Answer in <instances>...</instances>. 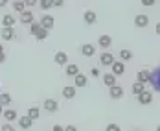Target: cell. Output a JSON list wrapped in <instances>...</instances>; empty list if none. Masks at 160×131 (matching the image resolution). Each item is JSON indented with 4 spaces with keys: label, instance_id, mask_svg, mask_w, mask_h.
Returning <instances> with one entry per match:
<instances>
[{
    "label": "cell",
    "instance_id": "1",
    "mask_svg": "<svg viewBox=\"0 0 160 131\" xmlns=\"http://www.w3.org/2000/svg\"><path fill=\"white\" fill-rule=\"evenodd\" d=\"M149 81L153 85V89H155L157 92H160V65L151 72V80H149Z\"/></svg>",
    "mask_w": 160,
    "mask_h": 131
},
{
    "label": "cell",
    "instance_id": "2",
    "mask_svg": "<svg viewBox=\"0 0 160 131\" xmlns=\"http://www.w3.org/2000/svg\"><path fill=\"white\" fill-rule=\"evenodd\" d=\"M0 37H2L4 41H13V39H15V28H13V26H4V28L0 30Z\"/></svg>",
    "mask_w": 160,
    "mask_h": 131
},
{
    "label": "cell",
    "instance_id": "3",
    "mask_svg": "<svg viewBox=\"0 0 160 131\" xmlns=\"http://www.w3.org/2000/svg\"><path fill=\"white\" fill-rule=\"evenodd\" d=\"M136 98H138V103H142V105H149V103L153 102V92L145 89V91H142Z\"/></svg>",
    "mask_w": 160,
    "mask_h": 131
},
{
    "label": "cell",
    "instance_id": "4",
    "mask_svg": "<svg viewBox=\"0 0 160 131\" xmlns=\"http://www.w3.org/2000/svg\"><path fill=\"white\" fill-rule=\"evenodd\" d=\"M116 59H114V55H112L111 52H101V55H99V63L103 66H111Z\"/></svg>",
    "mask_w": 160,
    "mask_h": 131
},
{
    "label": "cell",
    "instance_id": "5",
    "mask_svg": "<svg viewBox=\"0 0 160 131\" xmlns=\"http://www.w3.org/2000/svg\"><path fill=\"white\" fill-rule=\"evenodd\" d=\"M109 94H111V98L114 100H120V98H123V89L120 87V85H112V87H109Z\"/></svg>",
    "mask_w": 160,
    "mask_h": 131
},
{
    "label": "cell",
    "instance_id": "6",
    "mask_svg": "<svg viewBox=\"0 0 160 131\" xmlns=\"http://www.w3.org/2000/svg\"><path fill=\"white\" fill-rule=\"evenodd\" d=\"M17 122H18V128H20V129H30V128L33 126V120L28 115L26 116H18Z\"/></svg>",
    "mask_w": 160,
    "mask_h": 131
},
{
    "label": "cell",
    "instance_id": "7",
    "mask_svg": "<svg viewBox=\"0 0 160 131\" xmlns=\"http://www.w3.org/2000/svg\"><path fill=\"white\" fill-rule=\"evenodd\" d=\"M42 107H44V111H48V113H55V111L59 109V103H57L53 98H48V100H44Z\"/></svg>",
    "mask_w": 160,
    "mask_h": 131
},
{
    "label": "cell",
    "instance_id": "8",
    "mask_svg": "<svg viewBox=\"0 0 160 131\" xmlns=\"http://www.w3.org/2000/svg\"><path fill=\"white\" fill-rule=\"evenodd\" d=\"M39 22H41V26H42L44 30H52V28H53V24H55V20H53V17H52V15H42Z\"/></svg>",
    "mask_w": 160,
    "mask_h": 131
},
{
    "label": "cell",
    "instance_id": "9",
    "mask_svg": "<svg viewBox=\"0 0 160 131\" xmlns=\"http://www.w3.org/2000/svg\"><path fill=\"white\" fill-rule=\"evenodd\" d=\"M111 68H112V74H114V76H122V74L125 72V63H123V61H114L111 65Z\"/></svg>",
    "mask_w": 160,
    "mask_h": 131
},
{
    "label": "cell",
    "instance_id": "10",
    "mask_svg": "<svg viewBox=\"0 0 160 131\" xmlns=\"http://www.w3.org/2000/svg\"><path fill=\"white\" fill-rule=\"evenodd\" d=\"M87 83H88V78H87L85 74H76V76H74V87H76V89L87 87Z\"/></svg>",
    "mask_w": 160,
    "mask_h": 131
},
{
    "label": "cell",
    "instance_id": "11",
    "mask_svg": "<svg viewBox=\"0 0 160 131\" xmlns=\"http://www.w3.org/2000/svg\"><path fill=\"white\" fill-rule=\"evenodd\" d=\"M83 20L88 24V26H92V24H96V20H98V15L92 11V9H87L85 13H83Z\"/></svg>",
    "mask_w": 160,
    "mask_h": 131
},
{
    "label": "cell",
    "instance_id": "12",
    "mask_svg": "<svg viewBox=\"0 0 160 131\" xmlns=\"http://www.w3.org/2000/svg\"><path fill=\"white\" fill-rule=\"evenodd\" d=\"M81 54L85 55V57H92L94 54H96V45H81Z\"/></svg>",
    "mask_w": 160,
    "mask_h": 131
},
{
    "label": "cell",
    "instance_id": "13",
    "mask_svg": "<svg viewBox=\"0 0 160 131\" xmlns=\"http://www.w3.org/2000/svg\"><path fill=\"white\" fill-rule=\"evenodd\" d=\"M134 24H136V28H147V26H149V17L147 15H136L134 17Z\"/></svg>",
    "mask_w": 160,
    "mask_h": 131
},
{
    "label": "cell",
    "instance_id": "14",
    "mask_svg": "<svg viewBox=\"0 0 160 131\" xmlns=\"http://www.w3.org/2000/svg\"><path fill=\"white\" fill-rule=\"evenodd\" d=\"M64 74L70 76V78H74L76 74H79V66L76 65V63H70V65L66 63V65H64Z\"/></svg>",
    "mask_w": 160,
    "mask_h": 131
},
{
    "label": "cell",
    "instance_id": "15",
    "mask_svg": "<svg viewBox=\"0 0 160 131\" xmlns=\"http://www.w3.org/2000/svg\"><path fill=\"white\" fill-rule=\"evenodd\" d=\"M63 98H66V100L76 98V87H74V85H66V87H63Z\"/></svg>",
    "mask_w": 160,
    "mask_h": 131
},
{
    "label": "cell",
    "instance_id": "16",
    "mask_svg": "<svg viewBox=\"0 0 160 131\" xmlns=\"http://www.w3.org/2000/svg\"><path fill=\"white\" fill-rule=\"evenodd\" d=\"M20 22H22V24H32V22H33L32 9H24V11L20 13Z\"/></svg>",
    "mask_w": 160,
    "mask_h": 131
},
{
    "label": "cell",
    "instance_id": "17",
    "mask_svg": "<svg viewBox=\"0 0 160 131\" xmlns=\"http://www.w3.org/2000/svg\"><path fill=\"white\" fill-rule=\"evenodd\" d=\"M53 61H55L57 65H66V63H68V55H66V52H55Z\"/></svg>",
    "mask_w": 160,
    "mask_h": 131
},
{
    "label": "cell",
    "instance_id": "18",
    "mask_svg": "<svg viewBox=\"0 0 160 131\" xmlns=\"http://www.w3.org/2000/svg\"><path fill=\"white\" fill-rule=\"evenodd\" d=\"M2 116L6 118V122H13V120H17V118H18V115H17L15 109H4Z\"/></svg>",
    "mask_w": 160,
    "mask_h": 131
},
{
    "label": "cell",
    "instance_id": "19",
    "mask_svg": "<svg viewBox=\"0 0 160 131\" xmlns=\"http://www.w3.org/2000/svg\"><path fill=\"white\" fill-rule=\"evenodd\" d=\"M98 45H99L101 48H109L112 45V37L111 35H101V37L98 39Z\"/></svg>",
    "mask_w": 160,
    "mask_h": 131
},
{
    "label": "cell",
    "instance_id": "20",
    "mask_svg": "<svg viewBox=\"0 0 160 131\" xmlns=\"http://www.w3.org/2000/svg\"><path fill=\"white\" fill-rule=\"evenodd\" d=\"M149 80H151V72H149V70H140V72L136 74V81L147 83Z\"/></svg>",
    "mask_w": 160,
    "mask_h": 131
},
{
    "label": "cell",
    "instance_id": "21",
    "mask_svg": "<svg viewBox=\"0 0 160 131\" xmlns=\"http://www.w3.org/2000/svg\"><path fill=\"white\" fill-rule=\"evenodd\" d=\"M103 83L107 85V87H112V85H116V76L114 74H103Z\"/></svg>",
    "mask_w": 160,
    "mask_h": 131
},
{
    "label": "cell",
    "instance_id": "22",
    "mask_svg": "<svg viewBox=\"0 0 160 131\" xmlns=\"http://www.w3.org/2000/svg\"><path fill=\"white\" fill-rule=\"evenodd\" d=\"M2 26H15V15H4L2 17Z\"/></svg>",
    "mask_w": 160,
    "mask_h": 131
},
{
    "label": "cell",
    "instance_id": "23",
    "mask_svg": "<svg viewBox=\"0 0 160 131\" xmlns=\"http://www.w3.org/2000/svg\"><path fill=\"white\" fill-rule=\"evenodd\" d=\"M142 91H145V83H140V81L132 83V94H134V96H138Z\"/></svg>",
    "mask_w": 160,
    "mask_h": 131
},
{
    "label": "cell",
    "instance_id": "24",
    "mask_svg": "<svg viewBox=\"0 0 160 131\" xmlns=\"http://www.w3.org/2000/svg\"><path fill=\"white\" fill-rule=\"evenodd\" d=\"M0 103H2L4 107L11 105V94H8V92H2V94H0Z\"/></svg>",
    "mask_w": 160,
    "mask_h": 131
},
{
    "label": "cell",
    "instance_id": "25",
    "mask_svg": "<svg viewBox=\"0 0 160 131\" xmlns=\"http://www.w3.org/2000/svg\"><path fill=\"white\" fill-rule=\"evenodd\" d=\"M28 116H30L32 120H37V118L41 116V109H39V107H30V109H28Z\"/></svg>",
    "mask_w": 160,
    "mask_h": 131
},
{
    "label": "cell",
    "instance_id": "26",
    "mask_svg": "<svg viewBox=\"0 0 160 131\" xmlns=\"http://www.w3.org/2000/svg\"><path fill=\"white\" fill-rule=\"evenodd\" d=\"M41 30H42L41 22H35V20H33L32 24H30V33H32V35H37V33L41 32Z\"/></svg>",
    "mask_w": 160,
    "mask_h": 131
},
{
    "label": "cell",
    "instance_id": "27",
    "mask_svg": "<svg viewBox=\"0 0 160 131\" xmlns=\"http://www.w3.org/2000/svg\"><path fill=\"white\" fill-rule=\"evenodd\" d=\"M13 9H15V11H18V13H22V11L26 9L24 0H15V2H13Z\"/></svg>",
    "mask_w": 160,
    "mask_h": 131
},
{
    "label": "cell",
    "instance_id": "28",
    "mask_svg": "<svg viewBox=\"0 0 160 131\" xmlns=\"http://www.w3.org/2000/svg\"><path fill=\"white\" fill-rule=\"evenodd\" d=\"M120 59H122L123 63H125V61H131V59H132V52H131V50H122V52H120Z\"/></svg>",
    "mask_w": 160,
    "mask_h": 131
},
{
    "label": "cell",
    "instance_id": "29",
    "mask_svg": "<svg viewBox=\"0 0 160 131\" xmlns=\"http://www.w3.org/2000/svg\"><path fill=\"white\" fill-rule=\"evenodd\" d=\"M39 8H41L42 11L52 9V8H53V6H52V0H39Z\"/></svg>",
    "mask_w": 160,
    "mask_h": 131
},
{
    "label": "cell",
    "instance_id": "30",
    "mask_svg": "<svg viewBox=\"0 0 160 131\" xmlns=\"http://www.w3.org/2000/svg\"><path fill=\"white\" fill-rule=\"evenodd\" d=\"M46 37H48V30H44V28H42L41 32H39L37 35H35V39H37V41H44Z\"/></svg>",
    "mask_w": 160,
    "mask_h": 131
},
{
    "label": "cell",
    "instance_id": "31",
    "mask_svg": "<svg viewBox=\"0 0 160 131\" xmlns=\"http://www.w3.org/2000/svg\"><path fill=\"white\" fill-rule=\"evenodd\" d=\"M0 131H15V128L11 126V122H6V124L0 128Z\"/></svg>",
    "mask_w": 160,
    "mask_h": 131
},
{
    "label": "cell",
    "instance_id": "32",
    "mask_svg": "<svg viewBox=\"0 0 160 131\" xmlns=\"http://www.w3.org/2000/svg\"><path fill=\"white\" fill-rule=\"evenodd\" d=\"M105 131H122V129H120V126H118V124H109Z\"/></svg>",
    "mask_w": 160,
    "mask_h": 131
},
{
    "label": "cell",
    "instance_id": "33",
    "mask_svg": "<svg viewBox=\"0 0 160 131\" xmlns=\"http://www.w3.org/2000/svg\"><path fill=\"white\" fill-rule=\"evenodd\" d=\"M52 6H53V8H63L64 0H52Z\"/></svg>",
    "mask_w": 160,
    "mask_h": 131
},
{
    "label": "cell",
    "instance_id": "34",
    "mask_svg": "<svg viewBox=\"0 0 160 131\" xmlns=\"http://www.w3.org/2000/svg\"><path fill=\"white\" fill-rule=\"evenodd\" d=\"M24 4H26V8H33L39 4V0H24Z\"/></svg>",
    "mask_w": 160,
    "mask_h": 131
},
{
    "label": "cell",
    "instance_id": "35",
    "mask_svg": "<svg viewBox=\"0 0 160 131\" xmlns=\"http://www.w3.org/2000/svg\"><path fill=\"white\" fill-rule=\"evenodd\" d=\"M90 76H92V78H99V68H98V66L90 68Z\"/></svg>",
    "mask_w": 160,
    "mask_h": 131
},
{
    "label": "cell",
    "instance_id": "36",
    "mask_svg": "<svg viewBox=\"0 0 160 131\" xmlns=\"http://www.w3.org/2000/svg\"><path fill=\"white\" fill-rule=\"evenodd\" d=\"M142 4L147 6V8H151V6H155V4H157V0H142Z\"/></svg>",
    "mask_w": 160,
    "mask_h": 131
},
{
    "label": "cell",
    "instance_id": "37",
    "mask_svg": "<svg viewBox=\"0 0 160 131\" xmlns=\"http://www.w3.org/2000/svg\"><path fill=\"white\" fill-rule=\"evenodd\" d=\"M52 131H64V128L63 126H59V124H55V126L52 128Z\"/></svg>",
    "mask_w": 160,
    "mask_h": 131
},
{
    "label": "cell",
    "instance_id": "38",
    "mask_svg": "<svg viewBox=\"0 0 160 131\" xmlns=\"http://www.w3.org/2000/svg\"><path fill=\"white\" fill-rule=\"evenodd\" d=\"M64 131H78V128H76V126H66Z\"/></svg>",
    "mask_w": 160,
    "mask_h": 131
},
{
    "label": "cell",
    "instance_id": "39",
    "mask_svg": "<svg viewBox=\"0 0 160 131\" xmlns=\"http://www.w3.org/2000/svg\"><path fill=\"white\" fill-rule=\"evenodd\" d=\"M9 4V0H0V8H4V6H8Z\"/></svg>",
    "mask_w": 160,
    "mask_h": 131
},
{
    "label": "cell",
    "instance_id": "40",
    "mask_svg": "<svg viewBox=\"0 0 160 131\" xmlns=\"http://www.w3.org/2000/svg\"><path fill=\"white\" fill-rule=\"evenodd\" d=\"M4 61H6V54H0V65H2Z\"/></svg>",
    "mask_w": 160,
    "mask_h": 131
},
{
    "label": "cell",
    "instance_id": "41",
    "mask_svg": "<svg viewBox=\"0 0 160 131\" xmlns=\"http://www.w3.org/2000/svg\"><path fill=\"white\" fill-rule=\"evenodd\" d=\"M157 33H158V35H160V22H158V24H157Z\"/></svg>",
    "mask_w": 160,
    "mask_h": 131
},
{
    "label": "cell",
    "instance_id": "42",
    "mask_svg": "<svg viewBox=\"0 0 160 131\" xmlns=\"http://www.w3.org/2000/svg\"><path fill=\"white\" fill-rule=\"evenodd\" d=\"M2 113H4V105L0 103V115H2Z\"/></svg>",
    "mask_w": 160,
    "mask_h": 131
},
{
    "label": "cell",
    "instance_id": "43",
    "mask_svg": "<svg viewBox=\"0 0 160 131\" xmlns=\"http://www.w3.org/2000/svg\"><path fill=\"white\" fill-rule=\"evenodd\" d=\"M0 54H4V46L2 45H0Z\"/></svg>",
    "mask_w": 160,
    "mask_h": 131
},
{
    "label": "cell",
    "instance_id": "44",
    "mask_svg": "<svg viewBox=\"0 0 160 131\" xmlns=\"http://www.w3.org/2000/svg\"><path fill=\"white\" fill-rule=\"evenodd\" d=\"M157 131H160V126H158V128H157Z\"/></svg>",
    "mask_w": 160,
    "mask_h": 131
},
{
    "label": "cell",
    "instance_id": "45",
    "mask_svg": "<svg viewBox=\"0 0 160 131\" xmlns=\"http://www.w3.org/2000/svg\"><path fill=\"white\" fill-rule=\"evenodd\" d=\"M132 131H140V129H132Z\"/></svg>",
    "mask_w": 160,
    "mask_h": 131
}]
</instances>
